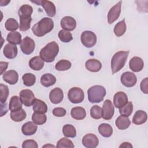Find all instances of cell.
Returning a JSON list of instances; mask_svg holds the SVG:
<instances>
[{"label": "cell", "instance_id": "1", "mask_svg": "<svg viewBox=\"0 0 148 148\" xmlns=\"http://www.w3.org/2000/svg\"><path fill=\"white\" fill-rule=\"evenodd\" d=\"M53 27L54 23L52 19L49 17H44L33 25L32 31L35 36L42 37L50 32L53 29Z\"/></svg>", "mask_w": 148, "mask_h": 148}, {"label": "cell", "instance_id": "2", "mask_svg": "<svg viewBox=\"0 0 148 148\" xmlns=\"http://www.w3.org/2000/svg\"><path fill=\"white\" fill-rule=\"evenodd\" d=\"M59 51V46L54 42H51L47 43L42 48L39 53L40 58L46 62H51L54 61Z\"/></svg>", "mask_w": 148, "mask_h": 148}, {"label": "cell", "instance_id": "3", "mask_svg": "<svg viewBox=\"0 0 148 148\" xmlns=\"http://www.w3.org/2000/svg\"><path fill=\"white\" fill-rule=\"evenodd\" d=\"M128 54L129 51H119L113 55L111 60V69L113 75L124 67Z\"/></svg>", "mask_w": 148, "mask_h": 148}, {"label": "cell", "instance_id": "4", "mask_svg": "<svg viewBox=\"0 0 148 148\" xmlns=\"http://www.w3.org/2000/svg\"><path fill=\"white\" fill-rule=\"evenodd\" d=\"M106 93V90L103 86H93L87 90L88 101L91 103H99L103 100Z\"/></svg>", "mask_w": 148, "mask_h": 148}, {"label": "cell", "instance_id": "5", "mask_svg": "<svg viewBox=\"0 0 148 148\" xmlns=\"http://www.w3.org/2000/svg\"><path fill=\"white\" fill-rule=\"evenodd\" d=\"M68 98L70 102L73 103L82 102L84 98V94L82 89L79 87L71 88L68 93Z\"/></svg>", "mask_w": 148, "mask_h": 148}, {"label": "cell", "instance_id": "6", "mask_svg": "<svg viewBox=\"0 0 148 148\" xmlns=\"http://www.w3.org/2000/svg\"><path fill=\"white\" fill-rule=\"evenodd\" d=\"M80 40L82 45L86 47H92L97 43V36L92 31H85L81 34Z\"/></svg>", "mask_w": 148, "mask_h": 148}, {"label": "cell", "instance_id": "7", "mask_svg": "<svg viewBox=\"0 0 148 148\" xmlns=\"http://www.w3.org/2000/svg\"><path fill=\"white\" fill-rule=\"evenodd\" d=\"M20 98L24 105L27 107H29L33 105L35 97L33 92L29 89H24L20 92Z\"/></svg>", "mask_w": 148, "mask_h": 148}, {"label": "cell", "instance_id": "8", "mask_svg": "<svg viewBox=\"0 0 148 148\" xmlns=\"http://www.w3.org/2000/svg\"><path fill=\"white\" fill-rule=\"evenodd\" d=\"M114 113V108L112 101L106 99L104 101L102 108V117L106 120H110Z\"/></svg>", "mask_w": 148, "mask_h": 148}, {"label": "cell", "instance_id": "9", "mask_svg": "<svg viewBox=\"0 0 148 148\" xmlns=\"http://www.w3.org/2000/svg\"><path fill=\"white\" fill-rule=\"evenodd\" d=\"M35 47L34 40L28 36L25 37L20 43V48L22 52L27 55L31 54Z\"/></svg>", "mask_w": 148, "mask_h": 148}, {"label": "cell", "instance_id": "10", "mask_svg": "<svg viewBox=\"0 0 148 148\" xmlns=\"http://www.w3.org/2000/svg\"><path fill=\"white\" fill-rule=\"evenodd\" d=\"M136 76L132 72H125L121 75V82L125 87H132L136 84Z\"/></svg>", "mask_w": 148, "mask_h": 148}, {"label": "cell", "instance_id": "11", "mask_svg": "<svg viewBox=\"0 0 148 148\" xmlns=\"http://www.w3.org/2000/svg\"><path fill=\"white\" fill-rule=\"evenodd\" d=\"M121 3L122 1H119L109 10L108 14V21L109 24L113 23L120 16Z\"/></svg>", "mask_w": 148, "mask_h": 148}, {"label": "cell", "instance_id": "12", "mask_svg": "<svg viewBox=\"0 0 148 148\" xmlns=\"http://www.w3.org/2000/svg\"><path fill=\"white\" fill-rule=\"evenodd\" d=\"M33 3H36L38 5H41L45 9L46 14L49 17H54L56 13V6L54 3L49 1H31Z\"/></svg>", "mask_w": 148, "mask_h": 148}, {"label": "cell", "instance_id": "13", "mask_svg": "<svg viewBox=\"0 0 148 148\" xmlns=\"http://www.w3.org/2000/svg\"><path fill=\"white\" fill-rule=\"evenodd\" d=\"M98 143V138L93 134H87L82 138V144L87 148H95Z\"/></svg>", "mask_w": 148, "mask_h": 148}, {"label": "cell", "instance_id": "14", "mask_svg": "<svg viewBox=\"0 0 148 148\" xmlns=\"http://www.w3.org/2000/svg\"><path fill=\"white\" fill-rule=\"evenodd\" d=\"M128 102V97L123 91L117 92L113 97V103L116 108H120Z\"/></svg>", "mask_w": 148, "mask_h": 148}, {"label": "cell", "instance_id": "15", "mask_svg": "<svg viewBox=\"0 0 148 148\" xmlns=\"http://www.w3.org/2000/svg\"><path fill=\"white\" fill-rule=\"evenodd\" d=\"M61 26L64 30L73 31L76 27V21L72 17L65 16L61 20Z\"/></svg>", "mask_w": 148, "mask_h": 148}, {"label": "cell", "instance_id": "16", "mask_svg": "<svg viewBox=\"0 0 148 148\" xmlns=\"http://www.w3.org/2000/svg\"><path fill=\"white\" fill-rule=\"evenodd\" d=\"M49 98L51 102L54 104H58L60 103L64 98L62 90L58 87L54 88L50 92Z\"/></svg>", "mask_w": 148, "mask_h": 148}, {"label": "cell", "instance_id": "17", "mask_svg": "<svg viewBox=\"0 0 148 148\" xmlns=\"http://www.w3.org/2000/svg\"><path fill=\"white\" fill-rule=\"evenodd\" d=\"M33 12V8L29 5H22L18 12V14L20 17V20H27L32 18L31 15Z\"/></svg>", "mask_w": 148, "mask_h": 148}, {"label": "cell", "instance_id": "18", "mask_svg": "<svg viewBox=\"0 0 148 148\" xmlns=\"http://www.w3.org/2000/svg\"><path fill=\"white\" fill-rule=\"evenodd\" d=\"M144 66L143 61L138 57H132L129 62V67L134 72H138L142 70Z\"/></svg>", "mask_w": 148, "mask_h": 148}, {"label": "cell", "instance_id": "19", "mask_svg": "<svg viewBox=\"0 0 148 148\" xmlns=\"http://www.w3.org/2000/svg\"><path fill=\"white\" fill-rule=\"evenodd\" d=\"M2 77L5 82L13 85L18 82V74L14 70H9L3 74Z\"/></svg>", "mask_w": 148, "mask_h": 148}, {"label": "cell", "instance_id": "20", "mask_svg": "<svg viewBox=\"0 0 148 148\" xmlns=\"http://www.w3.org/2000/svg\"><path fill=\"white\" fill-rule=\"evenodd\" d=\"M17 47L16 45L10 43L6 44L3 50V53L4 56L9 59L14 58L17 55Z\"/></svg>", "mask_w": 148, "mask_h": 148}, {"label": "cell", "instance_id": "21", "mask_svg": "<svg viewBox=\"0 0 148 148\" xmlns=\"http://www.w3.org/2000/svg\"><path fill=\"white\" fill-rule=\"evenodd\" d=\"M85 67L90 72H97L101 70L102 64L101 62L97 59H89L86 62Z\"/></svg>", "mask_w": 148, "mask_h": 148}, {"label": "cell", "instance_id": "22", "mask_svg": "<svg viewBox=\"0 0 148 148\" xmlns=\"http://www.w3.org/2000/svg\"><path fill=\"white\" fill-rule=\"evenodd\" d=\"M37 124L32 121H28L24 123L21 127V132L25 135H34L37 131Z\"/></svg>", "mask_w": 148, "mask_h": 148}, {"label": "cell", "instance_id": "23", "mask_svg": "<svg viewBox=\"0 0 148 148\" xmlns=\"http://www.w3.org/2000/svg\"><path fill=\"white\" fill-rule=\"evenodd\" d=\"M115 124L119 130H124L130 127L131 121L127 116L121 115L117 118Z\"/></svg>", "mask_w": 148, "mask_h": 148}, {"label": "cell", "instance_id": "24", "mask_svg": "<svg viewBox=\"0 0 148 148\" xmlns=\"http://www.w3.org/2000/svg\"><path fill=\"white\" fill-rule=\"evenodd\" d=\"M147 119V113L142 110L135 112L132 118V123L136 125H140L145 123Z\"/></svg>", "mask_w": 148, "mask_h": 148}, {"label": "cell", "instance_id": "25", "mask_svg": "<svg viewBox=\"0 0 148 148\" xmlns=\"http://www.w3.org/2000/svg\"><path fill=\"white\" fill-rule=\"evenodd\" d=\"M29 66L34 71H40L44 66V61L40 56L34 57L29 60Z\"/></svg>", "mask_w": 148, "mask_h": 148}, {"label": "cell", "instance_id": "26", "mask_svg": "<svg viewBox=\"0 0 148 148\" xmlns=\"http://www.w3.org/2000/svg\"><path fill=\"white\" fill-rule=\"evenodd\" d=\"M71 115L75 120H83L86 116V112L82 107H75L71 109Z\"/></svg>", "mask_w": 148, "mask_h": 148}, {"label": "cell", "instance_id": "27", "mask_svg": "<svg viewBox=\"0 0 148 148\" xmlns=\"http://www.w3.org/2000/svg\"><path fill=\"white\" fill-rule=\"evenodd\" d=\"M56 82V77L51 73H45L40 77V83L46 87H49L54 85Z\"/></svg>", "mask_w": 148, "mask_h": 148}, {"label": "cell", "instance_id": "28", "mask_svg": "<svg viewBox=\"0 0 148 148\" xmlns=\"http://www.w3.org/2000/svg\"><path fill=\"white\" fill-rule=\"evenodd\" d=\"M23 103L20 99V98L18 96H13L9 102V109L11 112H15L22 109Z\"/></svg>", "mask_w": 148, "mask_h": 148}, {"label": "cell", "instance_id": "29", "mask_svg": "<svg viewBox=\"0 0 148 148\" xmlns=\"http://www.w3.org/2000/svg\"><path fill=\"white\" fill-rule=\"evenodd\" d=\"M33 110L38 113H45L47 111V106L44 101L36 99L33 104Z\"/></svg>", "mask_w": 148, "mask_h": 148}, {"label": "cell", "instance_id": "30", "mask_svg": "<svg viewBox=\"0 0 148 148\" xmlns=\"http://www.w3.org/2000/svg\"><path fill=\"white\" fill-rule=\"evenodd\" d=\"M7 41L12 45H16L20 44L21 42V34L17 31H13L9 32L6 38Z\"/></svg>", "mask_w": 148, "mask_h": 148}, {"label": "cell", "instance_id": "31", "mask_svg": "<svg viewBox=\"0 0 148 148\" xmlns=\"http://www.w3.org/2000/svg\"><path fill=\"white\" fill-rule=\"evenodd\" d=\"M98 131L102 136L105 138H108L112 135L113 128L110 124L102 123L99 125Z\"/></svg>", "mask_w": 148, "mask_h": 148}, {"label": "cell", "instance_id": "32", "mask_svg": "<svg viewBox=\"0 0 148 148\" xmlns=\"http://www.w3.org/2000/svg\"><path fill=\"white\" fill-rule=\"evenodd\" d=\"M10 115L11 119L15 122H20L24 120L27 116L25 110L23 109L15 112H11Z\"/></svg>", "mask_w": 148, "mask_h": 148}, {"label": "cell", "instance_id": "33", "mask_svg": "<svg viewBox=\"0 0 148 148\" xmlns=\"http://www.w3.org/2000/svg\"><path fill=\"white\" fill-rule=\"evenodd\" d=\"M126 29H127V26L125 22V20L124 19L119 21L115 25L113 31L114 34L117 36L120 37L124 35V34L126 31Z\"/></svg>", "mask_w": 148, "mask_h": 148}, {"label": "cell", "instance_id": "34", "mask_svg": "<svg viewBox=\"0 0 148 148\" xmlns=\"http://www.w3.org/2000/svg\"><path fill=\"white\" fill-rule=\"evenodd\" d=\"M62 133L65 137L75 138L76 136V130L71 124H66L63 126Z\"/></svg>", "mask_w": 148, "mask_h": 148}, {"label": "cell", "instance_id": "35", "mask_svg": "<svg viewBox=\"0 0 148 148\" xmlns=\"http://www.w3.org/2000/svg\"><path fill=\"white\" fill-rule=\"evenodd\" d=\"M32 120L37 125H42L46 122L47 117L45 113L34 112L32 116Z\"/></svg>", "mask_w": 148, "mask_h": 148}, {"label": "cell", "instance_id": "36", "mask_svg": "<svg viewBox=\"0 0 148 148\" xmlns=\"http://www.w3.org/2000/svg\"><path fill=\"white\" fill-rule=\"evenodd\" d=\"M71 62L66 60H61L57 62L55 68L58 71H65L70 69L71 67Z\"/></svg>", "mask_w": 148, "mask_h": 148}, {"label": "cell", "instance_id": "37", "mask_svg": "<svg viewBox=\"0 0 148 148\" xmlns=\"http://www.w3.org/2000/svg\"><path fill=\"white\" fill-rule=\"evenodd\" d=\"M24 84L26 86L29 87L33 86L36 82L35 76L31 73H27L22 76Z\"/></svg>", "mask_w": 148, "mask_h": 148}, {"label": "cell", "instance_id": "38", "mask_svg": "<svg viewBox=\"0 0 148 148\" xmlns=\"http://www.w3.org/2000/svg\"><path fill=\"white\" fill-rule=\"evenodd\" d=\"M133 111V104L132 102L130 101L123 106L119 108V113L123 116L128 117L130 116Z\"/></svg>", "mask_w": 148, "mask_h": 148}, {"label": "cell", "instance_id": "39", "mask_svg": "<svg viewBox=\"0 0 148 148\" xmlns=\"http://www.w3.org/2000/svg\"><path fill=\"white\" fill-rule=\"evenodd\" d=\"M5 27L8 31L13 32L17 30L19 28V25L17 20L13 18H10L6 21Z\"/></svg>", "mask_w": 148, "mask_h": 148}, {"label": "cell", "instance_id": "40", "mask_svg": "<svg viewBox=\"0 0 148 148\" xmlns=\"http://www.w3.org/2000/svg\"><path fill=\"white\" fill-rule=\"evenodd\" d=\"M58 38L61 41L64 43H68L73 39L72 35L69 31L62 29L58 32Z\"/></svg>", "mask_w": 148, "mask_h": 148}, {"label": "cell", "instance_id": "41", "mask_svg": "<svg viewBox=\"0 0 148 148\" xmlns=\"http://www.w3.org/2000/svg\"><path fill=\"white\" fill-rule=\"evenodd\" d=\"M90 116L94 119H100L102 117V109L98 105H94L90 109Z\"/></svg>", "mask_w": 148, "mask_h": 148}, {"label": "cell", "instance_id": "42", "mask_svg": "<svg viewBox=\"0 0 148 148\" xmlns=\"http://www.w3.org/2000/svg\"><path fill=\"white\" fill-rule=\"evenodd\" d=\"M0 90H1V95H0V101L2 103L6 102L8 99L9 91L8 87L6 85L1 84H0Z\"/></svg>", "mask_w": 148, "mask_h": 148}, {"label": "cell", "instance_id": "43", "mask_svg": "<svg viewBox=\"0 0 148 148\" xmlns=\"http://www.w3.org/2000/svg\"><path fill=\"white\" fill-rule=\"evenodd\" d=\"M74 145L73 142L66 138H62L61 139H60L57 143V146L56 147L58 148H61V147H74Z\"/></svg>", "mask_w": 148, "mask_h": 148}, {"label": "cell", "instance_id": "44", "mask_svg": "<svg viewBox=\"0 0 148 148\" xmlns=\"http://www.w3.org/2000/svg\"><path fill=\"white\" fill-rule=\"evenodd\" d=\"M32 18L27 20H20L19 29L21 31H25L28 30L31 26V21Z\"/></svg>", "mask_w": 148, "mask_h": 148}, {"label": "cell", "instance_id": "45", "mask_svg": "<svg viewBox=\"0 0 148 148\" xmlns=\"http://www.w3.org/2000/svg\"><path fill=\"white\" fill-rule=\"evenodd\" d=\"M23 148H38V145L36 141L32 139L25 140L23 142Z\"/></svg>", "mask_w": 148, "mask_h": 148}, {"label": "cell", "instance_id": "46", "mask_svg": "<svg viewBox=\"0 0 148 148\" xmlns=\"http://www.w3.org/2000/svg\"><path fill=\"white\" fill-rule=\"evenodd\" d=\"M66 113V110L62 108H56L53 110V114L56 117H63Z\"/></svg>", "mask_w": 148, "mask_h": 148}, {"label": "cell", "instance_id": "47", "mask_svg": "<svg viewBox=\"0 0 148 148\" xmlns=\"http://www.w3.org/2000/svg\"><path fill=\"white\" fill-rule=\"evenodd\" d=\"M140 87L141 91L143 93L146 94L148 93V77H146L142 80L140 84Z\"/></svg>", "mask_w": 148, "mask_h": 148}, {"label": "cell", "instance_id": "48", "mask_svg": "<svg viewBox=\"0 0 148 148\" xmlns=\"http://www.w3.org/2000/svg\"><path fill=\"white\" fill-rule=\"evenodd\" d=\"M8 62H3L1 61L0 62V65H1V72H0V75H2L3 74V73L6 70L8 66Z\"/></svg>", "mask_w": 148, "mask_h": 148}, {"label": "cell", "instance_id": "49", "mask_svg": "<svg viewBox=\"0 0 148 148\" xmlns=\"http://www.w3.org/2000/svg\"><path fill=\"white\" fill-rule=\"evenodd\" d=\"M119 147H132V145L129 142H123L120 145Z\"/></svg>", "mask_w": 148, "mask_h": 148}, {"label": "cell", "instance_id": "50", "mask_svg": "<svg viewBox=\"0 0 148 148\" xmlns=\"http://www.w3.org/2000/svg\"><path fill=\"white\" fill-rule=\"evenodd\" d=\"M56 147L54 145H50V144H47V145H44L43 146V147Z\"/></svg>", "mask_w": 148, "mask_h": 148}]
</instances>
